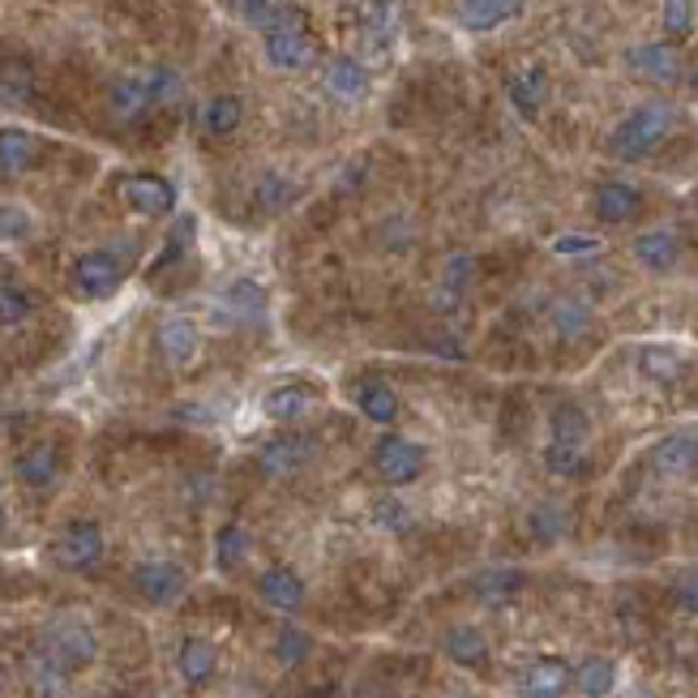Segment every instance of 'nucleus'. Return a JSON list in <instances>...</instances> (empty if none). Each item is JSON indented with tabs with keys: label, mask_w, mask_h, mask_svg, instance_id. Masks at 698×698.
Instances as JSON below:
<instances>
[{
	"label": "nucleus",
	"mask_w": 698,
	"mask_h": 698,
	"mask_svg": "<svg viewBox=\"0 0 698 698\" xmlns=\"http://www.w3.org/2000/svg\"><path fill=\"white\" fill-rule=\"evenodd\" d=\"M373 467H377V476L386 480V485H411V480H420L424 476V467H429V454L420 442H411V438H403V433H386L377 446H373Z\"/></svg>",
	"instance_id": "obj_5"
},
{
	"label": "nucleus",
	"mask_w": 698,
	"mask_h": 698,
	"mask_svg": "<svg viewBox=\"0 0 698 698\" xmlns=\"http://www.w3.org/2000/svg\"><path fill=\"white\" fill-rule=\"evenodd\" d=\"M241 120H245L241 95H210V100L201 103V129L210 138H232L241 129Z\"/></svg>",
	"instance_id": "obj_24"
},
{
	"label": "nucleus",
	"mask_w": 698,
	"mask_h": 698,
	"mask_svg": "<svg viewBox=\"0 0 698 698\" xmlns=\"http://www.w3.org/2000/svg\"><path fill=\"white\" fill-rule=\"evenodd\" d=\"M257 596L266 600L270 608H279V613H296L300 604H304V583H300L296 570L270 566V570L257 574Z\"/></svg>",
	"instance_id": "obj_19"
},
{
	"label": "nucleus",
	"mask_w": 698,
	"mask_h": 698,
	"mask_svg": "<svg viewBox=\"0 0 698 698\" xmlns=\"http://www.w3.org/2000/svg\"><path fill=\"white\" fill-rule=\"evenodd\" d=\"M13 467H18V480H22L26 489H48V485H56V476H60V454H56L51 442H31V446L13 458Z\"/></svg>",
	"instance_id": "obj_20"
},
{
	"label": "nucleus",
	"mask_w": 698,
	"mask_h": 698,
	"mask_svg": "<svg viewBox=\"0 0 698 698\" xmlns=\"http://www.w3.org/2000/svg\"><path fill=\"white\" fill-rule=\"evenodd\" d=\"M31 232H35L31 210L4 201V206H0V241H4V245H18V241H31Z\"/></svg>",
	"instance_id": "obj_37"
},
{
	"label": "nucleus",
	"mask_w": 698,
	"mask_h": 698,
	"mask_svg": "<svg viewBox=\"0 0 698 698\" xmlns=\"http://www.w3.org/2000/svg\"><path fill=\"white\" fill-rule=\"evenodd\" d=\"M322 82H326V91H330L335 100H344V103H356L369 95V69H364V60H356L348 51L326 60Z\"/></svg>",
	"instance_id": "obj_12"
},
{
	"label": "nucleus",
	"mask_w": 698,
	"mask_h": 698,
	"mask_svg": "<svg viewBox=\"0 0 698 698\" xmlns=\"http://www.w3.org/2000/svg\"><path fill=\"white\" fill-rule=\"evenodd\" d=\"M103 549H107V540H103L100 523L95 519H73L51 540V561L60 570H91L103 561Z\"/></svg>",
	"instance_id": "obj_4"
},
{
	"label": "nucleus",
	"mask_w": 698,
	"mask_h": 698,
	"mask_svg": "<svg viewBox=\"0 0 698 698\" xmlns=\"http://www.w3.org/2000/svg\"><path fill=\"white\" fill-rule=\"evenodd\" d=\"M107 107L116 120H138L142 112L154 107V95H150V73H125L112 82L107 91Z\"/></svg>",
	"instance_id": "obj_15"
},
{
	"label": "nucleus",
	"mask_w": 698,
	"mask_h": 698,
	"mask_svg": "<svg viewBox=\"0 0 698 698\" xmlns=\"http://www.w3.org/2000/svg\"><path fill=\"white\" fill-rule=\"evenodd\" d=\"M35 309H39V300H35L31 288H22L13 279H0V330H13L22 322H31Z\"/></svg>",
	"instance_id": "obj_29"
},
{
	"label": "nucleus",
	"mask_w": 698,
	"mask_h": 698,
	"mask_svg": "<svg viewBox=\"0 0 698 698\" xmlns=\"http://www.w3.org/2000/svg\"><path fill=\"white\" fill-rule=\"evenodd\" d=\"M651 467H655L660 476H690L698 467V438H690V433H673V438L655 442V450H651Z\"/></svg>",
	"instance_id": "obj_22"
},
{
	"label": "nucleus",
	"mask_w": 698,
	"mask_h": 698,
	"mask_svg": "<svg viewBox=\"0 0 698 698\" xmlns=\"http://www.w3.org/2000/svg\"><path fill=\"white\" fill-rule=\"evenodd\" d=\"M120 194L129 201V210L133 214H142V219H163V214H172L176 210V185L172 181H163V176H154V172H138V176H129L125 185H120Z\"/></svg>",
	"instance_id": "obj_6"
},
{
	"label": "nucleus",
	"mask_w": 698,
	"mask_h": 698,
	"mask_svg": "<svg viewBox=\"0 0 698 698\" xmlns=\"http://www.w3.org/2000/svg\"><path fill=\"white\" fill-rule=\"evenodd\" d=\"M588 326H592V309H588L583 300L566 296V300H557V304H552V330H557V335H566V339H570V335H583Z\"/></svg>",
	"instance_id": "obj_34"
},
{
	"label": "nucleus",
	"mask_w": 698,
	"mask_h": 698,
	"mask_svg": "<svg viewBox=\"0 0 698 698\" xmlns=\"http://www.w3.org/2000/svg\"><path fill=\"white\" fill-rule=\"evenodd\" d=\"M313 407V391L309 386H275L266 399H261V411L275 420V424H292V420H300L304 411Z\"/></svg>",
	"instance_id": "obj_25"
},
{
	"label": "nucleus",
	"mask_w": 698,
	"mask_h": 698,
	"mask_svg": "<svg viewBox=\"0 0 698 698\" xmlns=\"http://www.w3.org/2000/svg\"><path fill=\"white\" fill-rule=\"evenodd\" d=\"M228 9H232L236 18H245L249 26H261V22L275 13V0H228Z\"/></svg>",
	"instance_id": "obj_46"
},
{
	"label": "nucleus",
	"mask_w": 698,
	"mask_h": 698,
	"mask_svg": "<svg viewBox=\"0 0 698 698\" xmlns=\"http://www.w3.org/2000/svg\"><path fill=\"white\" fill-rule=\"evenodd\" d=\"M0 527H4V493H0Z\"/></svg>",
	"instance_id": "obj_51"
},
{
	"label": "nucleus",
	"mask_w": 698,
	"mask_h": 698,
	"mask_svg": "<svg viewBox=\"0 0 698 698\" xmlns=\"http://www.w3.org/2000/svg\"><path fill=\"white\" fill-rule=\"evenodd\" d=\"M309 454H313V442H309V438L283 433V438H275V442H266V446L257 450V467H261L266 476H292L296 467H304Z\"/></svg>",
	"instance_id": "obj_16"
},
{
	"label": "nucleus",
	"mask_w": 698,
	"mask_h": 698,
	"mask_svg": "<svg viewBox=\"0 0 698 698\" xmlns=\"http://www.w3.org/2000/svg\"><path fill=\"white\" fill-rule=\"evenodd\" d=\"M219 313H223L228 322H253V317L261 313V288H257L253 279H236V283L219 296Z\"/></svg>",
	"instance_id": "obj_30"
},
{
	"label": "nucleus",
	"mask_w": 698,
	"mask_h": 698,
	"mask_svg": "<svg viewBox=\"0 0 698 698\" xmlns=\"http://www.w3.org/2000/svg\"><path fill=\"white\" fill-rule=\"evenodd\" d=\"M664 31L673 39H686L695 31V0H664Z\"/></svg>",
	"instance_id": "obj_42"
},
{
	"label": "nucleus",
	"mask_w": 698,
	"mask_h": 698,
	"mask_svg": "<svg viewBox=\"0 0 698 698\" xmlns=\"http://www.w3.org/2000/svg\"><path fill=\"white\" fill-rule=\"evenodd\" d=\"M549 442H570V446H588V433H592V420L579 403H557L549 416Z\"/></svg>",
	"instance_id": "obj_26"
},
{
	"label": "nucleus",
	"mask_w": 698,
	"mask_h": 698,
	"mask_svg": "<svg viewBox=\"0 0 698 698\" xmlns=\"http://www.w3.org/2000/svg\"><path fill=\"white\" fill-rule=\"evenodd\" d=\"M356 411H360L364 420H373V424H395V420H399V395H395L391 382L364 377V382L356 386Z\"/></svg>",
	"instance_id": "obj_21"
},
{
	"label": "nucleus",
	"mask_w": 698,
	"mask_h": 698,
	"mask_svg": "<svg viewBox=\"0 0 698 698\" xmlns=\"http://www.w3.org/2000/svg\"><path fill=\"white\" fill-rule=\"evenodd\" d=\"M39 138L22 125H4L0 129V176H22L39 163Z\"/></svg>",
	"instance_id": "obj_14"
},
{
	"label": "nucleus",
	"mask_w": 698,
	"mask_h": 698,
	"mask_svg": "<svg viewBox=\"0 0 698 698\" xmlns=\"http://www.w3.org/2000/svg\"><path fill=\"white\" fill-rule=\"evenodd\" d=\"M570 682H574L570 664H561V660H536V664H527V668L519 673V695L523 698H566Z\"/></svg>",
	"instance_id": "obj_13"
},
{
	"label": "nucleus",
	"mask_w": 698,
	"mask_h": 698,
	"mask_svg": "<svg viewBox=\"0 0 698 698\" xmlns=\"http://www.w3.org/2000/svg\"><path fill=\"white\" fill-rule=\"evenodd\" d=\"M545 467L552 476H579V472H588V450L570 446V442H549L545 446Z\"/></svg>",
	"instance_id": "obj_35"
},
{
	"label": "nucleus",
	"mask_w": 698,
	"mask_h": 698,
	"mask_svg": "<svg viewBox=\"0 0 698 698\" xmlns=\"http://www.w3.org/2000/svg\"><path fill=\"white\" fill-rule=\"evenodd\" d=\"M523 588V574L519 570H489L480 583H476V592L480 600H489V604H501V600H510L514 592Z\"/></svg>",
	"instance_id": "obj_39"
},
{
	"label": "nucleus",
	"mask_w": 698,
	"mask_h": 698,
	"mask_svg": "<svg viewBox=\"0 0 698 698\" xmlns=\"http://www.w3.org/2000/svg\"><path fill=\"white\" fill-rule=\"evenodd\" d=\"M523 4H527V0H458V4H454V22H458L463 31L485 35V31H498L505 22H514V18L523 13Z\"/></svg>",
	"instance_id": "obj_10"
},
{
	"label": "nucleus",
	"mask_w": 698,
	"mask_h": 698,
	"mask_svg": "<svg viewBox=\"0 0 698 698\" xmlns=\"http://www.w3.org/2000/svg\"><path fill=\"white\" fill-rule=\"evenodd\" d=\"M668 129H673V107H668V103H639V107L626 112L621 125L613 129L608 150H613L617 159L635 163V159H643V154H651V150L660 147V142L668 138Z\"/></svg>",
	"instance_id": "obj_2"
},
{
	"label": "nucleus",
	"mask_w": 698,
	"mask_h": 698,
	"mask_svg": "<svg viewBox=\"0 0 698 698\" xmlns=\"http://www.w3.org/2000/svg\"><path fill=\"white\" fill-rule=\"evenodd\" d=\"M505 100H510V107H514L523 120H536V116L545 112V103H549V73H545V65H523V69H514V73L505 78Z\"/></svg>",
	"instance_id": "obj_8"
},
{
	"label": "nucleus",
	"mask_w": 698,
	"mask_h": 698,
	"mask_svg": "<svg viewBox=\"0 0 698 698\" xmlns=\"http://www.w3.org/2000/svg\"><path fill=\"white\" fill-rule=\"evenodd\" d=\"M0 95L9 103H26L35 95V65L26 56H0Z\"/></svg>",
	"instance_id": "obj_28"
},
{
	"label": "nucleus",
	"mask_w": 698,
	"mask_h": 698,
	"mask_svg": "<svg viewBox=\"0 0 698 698\" xmlns=\"http://www.w3.org/2000/svg\"><path fill=\"white\" fill-rule=\"evenodd\" d=\"M373 510H377L373 519H377V523H382L386 532H407V527H411V510H407L403 501H395V498H382V501H377V505H373Z\"/></svg>",
	"instance_id": "obj_45"
},
{
	"label": "nucleus",
	"mask_w": 698,
	"mask_h": 698,
	"mask_svg": "<svg viewBox=\"0 0 698 698\" xmlns=\"http://www.w3.org/2000/svg\"><path fill=\"white\" fill-rule=\"evenodd\" d=\"M257 31H261V51H266L270 69L300 73V69L313 65L317 44H313V31H309V22H304V13L296 4H275V13Z\"/></svg>",
	"instance_id": "obj_1"
},
{
	"label": "nucleus",
	"mask_w": 698,
	"mask_h": 698,
	"mask_svg": "<svg viewBox=\"0 0 698 698\" xmlns=\"http://www.w3.org/2000/svg\"><path fill=\"white\" fill-rule=\"evenodd\" d=\"M125 283V257L116 249L78 253L69 266V292L78 300H107Z\"/></svg>",
	"instance_id": "obj_3"
},
{
	"label": "nucleus",
	"mask_w": 698,
	"mask_h": 698,
	"mask_svg": "<svg viewBox=\"0 0 698 698\" xmlns=\"http://www.w3.org/2000/svg\"><path fill=\"white\" fill-rule=\"evenodd\" d=\"M133 588H138V596L147 604H172V600L185 596L189 579H185V570L176 561H142L133 570Z\"/></svg>",
	"instance_id": "obj_9"
},
{
	"label": "nucleus",
	"mask_w": 698,
	"mask_h": 698,
	"mask_svg": "<svg viewBox=\"0 0 698 698\" xmlns=\"http://www.w3.org/2000/svg\"><path fill=\"white\" fill-rule=\"evenodd\" d=\"M154 344H159L163 364H172V369H189V364L201 356V326L194 322V317H167V322H159Z\"/></svg>",
	"instance_id": "obj_7"
},
{
	"label": "nucleus",
	"mask_w": 698,
	"mask_h": 698,
	"mask_svg": "<svg viewBox=\"0 0 698 698\" xmlns=\"http://www.w3.org/2000/svg\"><path fill=\"white\" fill-rule=\"evenodd\" d=\"M596 219L600 223H630L643 210V194L630 181H604L596 189Z\"/></svg>",
	"instance_id": "obj_18"
},
{
	"label": "nucleus",
	"mask_w": 698,
	"mask_h": 698,
	"mask_svg": "<svg viewBox=\"0 0 698 698\" xmlns=\"http://www.w3.org/2000/svg\"><path fill=\"white\" fill-rule=\"evenodd\" d=\"M472 279H476V257H472V253H454V257H446V266H442V283H446V288L467 292Z\"/></svg>",
	"instance_id": "obj_43"
},
{
	"label": "nucleus",
	"mask_w": 698,
	"mask_h": 698,
	"mask_svg": "<svg viewBox=\"0 0 698 698\" xmlns=\"http://www.w3.org/2000/svg\"><path fill=\"white\" fill-rule=\"evenodd\" d=\"M600 241L596 236H557L552 241V253H561V257H583V253H596Z\"/></svg>",
	"instance_id": "obj_47"
},
{
	"label": "nucleus",
	"mask_w": 698,
	"mask_h": 698,
	"mask_svg": "<svg viewBox=\"0 0 698 698\" xmlns=\"http://www.w3.org/2000/svg\"><path fill=\"white\" fill-rule=\"evenodd\" d=\"M253 198L261 206V214H283L292 201H296V181H288L283 172H266L253 189Z\"/></svg>",
	"instance_id": "obj_32"
},
{
	"label": "nucleus",
	"mask_w": 698,
	"mask_h": 698,
	"mask_svg": "<svg viewBox=\"0 0 698 698\" xmlns=\"http://www.w3.org/2000/svg\"><path fill=\"white\" fill-rule=\"evenodd\" d=\"M429 304H433L438 313H454V309H458V292H454V288H446V283H442V288H438V292L429 296Z\"/></svg>",
	"instance_id": "obj_49"
},
{
	"label": "nucleus",
	"mask_w": 698,
	"mask_h": 698,
	"mask_svg": "<svg viewBox=\"0 0 698 698\" xmlns=\"http://www.w3.org/2000/svg\"><path fill=\"white\" fill-rule=\"evenodd\" d=\"M198 241V219L194 214H181L172 228H167V236H163V249L154 253V261H150V270H167V266H176V257H185V249Z\"/></svg>",
	"instance_id": "obj_31"
},
{
	"label": "nucleus",
	"mask_w": 698,
	"mask_h": 698,
	"mask_svg": "<svg viewBox=\"0 0 698 698\" xmlns=\"http://www.w3.org/2000/svg\"><path fill=\"white\" fill-rule=\"evenodd\" d=\"M147 73H150V95H154V103H172L181 95V73H176L172 65H154Z\"/></svg>",
	"instance_id": "obj_44"
},
{
	"label": "nucleus",
	"mask_w": 698,
	"mask_h": 698,
	"mask_svg": "<svg viewBox=\"0 0 698 698\" xmlns=\"http://www.w3.org/2000/svg\"><path fill=\"white\" fill-rule=\"evenodd\" d=\"M635 261L643 266V270H655V275H664V270H673L677 261H682V241H677V232H668V228H651L643 232L635 245Z\"/></svg>",
	"instance_id": "obj_17"
},
{
	"label": "nucleus",
	"mask_w": 698,
	"mask_h": 698,
	"mask_svg": "<svg viewBox=\"0 0 698 698\" xmlns=\"http://www.w3.org/2000/svg\"><path fill=\"white\" fill-rule=\"evenodd\" d=\"M176 668H181V682L185 686H206L210 677H214V668H219V651L210 648L206 639H185L181 651H176Z\"/></svg>",
	"instance_id": "obj_23"
},
{
	"label": "nucleus",
	"mask_w": 698,
	"mask_h": 698,
	"mask_svg": "<svg viewBox=\"0 0 698 698\" xmlns=\"http://www.w3.org/2000/svg\"><path fill=\"white\" fill-rule=\"evenodd\" d=\"M626 65H630L639 78L660 82V86H668V82L682 78V56H677L673 44H639V48L626 51Z\"/></svg>",
	"instance_id": "obj_11"
},
{
	"label": "nucleus",
	"mask_w": 698,
	"mask_h": 698,
	"mask_svg": "<svg viewBox=\"0 0 698 698\" xmlns=\"http://www.w3.org/2000/svg\"><path fill=\"white\" fill-rule=\"evenodd\" d=\"M360 698H391V695H377V690H360Z\"/></svg>",
	"instance_id": "obj_50"
},
{
	"label": "nucleus",
	"mask_w": 698,
	"mask_h": 698,
	"mask_svg": "<svg viewBox=\"0 0 698 698\" xmlns=\"http://www.w3.org/2000/svg\"><path fill=\"white\" fill-rule=\"evenodd\" d=\"M245 552H249V536L236 527V523H228V527H219V540H214V557H219V570H236L241 561H245Z\"/></svg>",
	"instance_id": "obj_36"
},
{
	"label": "nucleus",
	"mask_w": 698,
	"mask_h": 698,
	"mask_svg": "<svg viewBox=\"0 0 698 698\" xmlns=\"http://www.w3.org/2000/svg\"><path fill=\"white\" fill-rule=\"evenodd\" d=\"M677 604L698 617V570H686V574L677 579Z\"/></svg>",
	"instance_id": "obj_48"
},
{
	"label": "nucleus",
	"mask_w": 698,
	"mask_h": 698,
	"mask_svg": "<svg viewBox=\"0 0 698 698\" xmlns=\"http://www.w3.org/2000/svg\"><path fill=\"white\" fill-rule=\"evenodd\" d=\"M107 698H138V695H125V690H120V695H107Z\"/></svg>",
	"instance_id": "obj_52"
},
{
	"label": "nucleus",
	"mask_w": 698,
	"mask_h": 698,
	"mask_svg": "<svg viewBox=\"0 0 698 698\" xmlns=\"http://www.w3.org/2000/svg\"><path fill=\"white\" fill-rule=\"evenodd\" d=\"M574 686H579L588 698H604L613 686H617V668H613V660H600V655L583 660V664L574 668Z\"/></svg>",
	"instance_id": "obj_33"
},
{
	"label": "nucleus",
	"mask_w": 698,
	"mask_h": 698,
	"mask_svg": "<svg viewBox=\"0 0 698 698\" xmlns=\"http://www.w3.org/2000/svg\"><path fill=\"white\" fill-rule=\"evenodd\" d=\"M446 651L454 664H463V668H485L489 664V643H485V635L476 630V626H454L446 630Z\"/></svg>",
	"instance_id": "obj_27"
},
{
	"label": "nucleus",
	"mask_w": 698,
	"mask_h": 698,
	"mask_svg": "<svg viewBox=\"0 0 698 698\" xmlns=\"http://www.w3.org/2000/svg\"><path fill=\"white\" fill-rule=\"evenodd\" d=\"M639 364H643V373L655 377V382H673V377H682V356L673 348H643L639 351Z\"/></svg>",
	"instance_id": "obj_38"
},
{
	"label": "nucleus",
	"mask_w": 698,
	"mask_h": 698,
	"mask_svg": "<svg viewBox=\"0 0 698 698\" xmlns=\"http://www.w3.org/2000/svg\"><path fill=\"white\" fill-rule=\"evenodd\" d=\"M309 651H313V639H309L304 630H296V626H283V630H279V639H275V660H279V664L292 668Z\"/></svg>",
	"instance_id": "obj_40"
},
{
	"label": "nucleus",
	"mask_w": 698,
	"mask_h": 698,
	"mask_svg": "<svg viewBox=\"0 0 698 698\" xmlns=\"http://www.w3.org/2000/svg\"><path fill=\"white\" fill-rule=\"evenodd\" d=\"M527 532H532L536 540H557V536L566 532V514H561L557 505H540V510L527 514Z\"/></svg>",
	"instance_id": "obj_41"
}]
</instances>
